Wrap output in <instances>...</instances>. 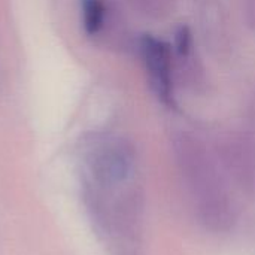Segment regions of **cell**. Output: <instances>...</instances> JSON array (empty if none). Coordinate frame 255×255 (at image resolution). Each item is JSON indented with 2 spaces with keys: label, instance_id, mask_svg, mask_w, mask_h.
Returning <instances> with one entry per match:
<instances>
[{
  "label": "cell",
  "instance_id": "obj_1",
  "mask_svg": "<svg viewBox=\"0 0 255 255\" xmlns=\"http://www.w3.org/2000/svg\"><path fill=\"white\" fill-rule=\"evenodd\" d=\"M140 52L157 97L167 106H173L172 85V49L170 45L151 34L140 39Z\"/></svg>",
  "mask_w": 255,
  "mask_h": 255
},
{
  "label": "cell",
  "instance_id": "obj_2",
  "mask_svg": "<svg viewBox=\"0 0 255 255\" xmlns=\"http://www.w3.org/2000/svg\"><path fill=\"white\" fill-rule=\"evenodd\" d=\"M108 6L105 0H81V21L87 36L102 31L106 21Z\"/></svg>",
  "mask_w": 255,
  "mask_h": 255
},
{
  "label": "cell",
  "instance_id": "obj_3",
  "mask_svg": "<svg viewBox=\"0 0 255 255\" xmlns=\"http://www.w3.org/2000/svg\"><path fill=\"white\" fill-rule=\"evenodd\" d=\"M175 46L179 55H188L191 49V31L188 25H181L176 30L175 36Z\"/></svg>",
  "mask_w": 255,
  "mask_h": 255
}]
</instances>
